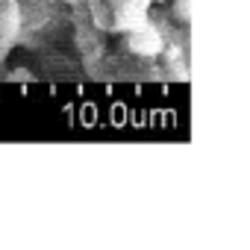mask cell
I'll use <instances>...</instances> for the list:
<instances>
[{
	"mask_svg": "<svg viewBox=\"0 0 250 250\" xmlns=\"http://www.w3.org/2000/svg\"><path fill=\"white\" fill-rule=\"evenodd\" d=\"M124 3H130V0H124Z\"/></svg>",
	"mask_w": 250,
	"mask_h": 250,
	"instance_id": "obj_1",
	"label": "cell"
}]
</instances>
